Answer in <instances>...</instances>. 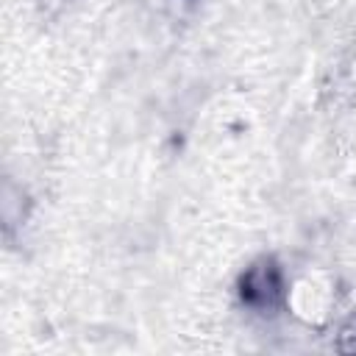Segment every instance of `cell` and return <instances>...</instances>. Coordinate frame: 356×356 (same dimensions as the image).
I'll return each instance as SVG.
<instances>
[{
	"label": "cell",
	"instance_id": "cell-1",
	"mask_svg": "<svg viewBox=\"0 0 356 356\" xmlns=\"http://www.w3.org/2000/svg\"><path fill=\"white\" fill-rule=\"evenodd\" d=\"M239 295L250 309L267 312L275 309L284 298V278H281V267L273 259H259L253 261L242 281H239Z\"/></svg>",
	"mask_w": 356,
	"mask_h": 356
},
{
	"label": "cell",
	"instance_id": "cell-2",
	"mask_svg": "<svg viewBox=\"0 0 356 356\" xmlns=\"http://www.w3.org/2000/svg\"><path fill=\"white\" fill-rule=\"evenodd\" d=\"M345 337L353 339V342H345V348H348V350H356V334H345Z\"/></svg>",
	"mask_w": 356,
	"mask_h": 356
}]
</instances>
